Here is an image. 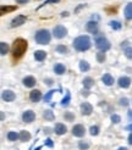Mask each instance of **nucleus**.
<instances>
[{"instance_id":"obj_9","label":"nucleus","mask_w":132,"mask_h":150,"mask_svg":"<svg viewBox=\"0 0 132 150\" xmlns=\"http://www.w3.org/2000/svg\"><path fill=\"white\" fill-rule=\"evenodd\" d=\"M26 16H23V15H20V16H16L12 21H11V27H18L21 25H23L26 22Z\"/></svg>"},{"instance_id":"obj_16","label":"nucleus","mask_w":132,"mask_h":150,"mask_svg":"<svg viewBox=\"0 0 132 150\" xmlns=\"http://www.w3.org/2000/svg\"><path fill=\"white\" fill-rule=\"evenodd\" d=\"M17 9V6L16 5H12V6H1L0 7V15H5V13H9V12H12V11H15Z\"/></svg>"},{"instance_id":"obj_34","label":"nucleus","mask_w":132,"mask_h":150,"mask_svg":"<svg viewBox=\"0 0 132 150\" xmlns=\"http://www.w3.org/2000/svg\"><path fill=\"white\" fill-rule=\"evenodd\" d=\"M111 121H113L114 123H119V122L121 121V117H120L119 115L114 114V115H111Z\"/></svg>"},{"instance_id":"obj_28","label":"nucleus","mask_w":132,"mask_h":150,"mask_svg":"<svg viewBox=\"0 0 132 150\" xmlns=\"http://www.w3.org/2000/svg\"><path fill=\"white\" fill-rule=\"evenodd\" d=\"M110 27L113 29H120L121 28V23L119 21H110Z\"/></svg>"},{"instance_id":"obj_17","label":"nucleus","mask_w":132,"mask_h":150,"mask_svg":"<svg viewBox=\"0 0 132 150\" xmlns=\"http://www.w3.org/2000/svg\"><path fill=\"white\" fill-rule=\"evenodd\" d=\"M101 81L105 86H113L114 84V78H113V76H110L109 73H105L104 76L101 77Z\"/></svg>"},{"instance_id":"obj_40","label":"nucleus","mask_w":132,"mask_h":150,"mask_svg":"<svg viewBox=\"0 0 132 150\" xmlns=\"http://www.w3.org/2000/svg\"><path fill=\"white\" fill-rule=\"evenodd\" d=\"M17 3H20V4H25V3H27V1H29V0H16Z\"/></svg>"},{"instance_id":"obj_37","label":"nucleus","mask_w":132,"mask_h":150,"mask_svg":"<svg viewBox=\"0 0 132 150\" xmlns=\"http://www.w3.org/2000/svg\"><path fill=\"white\" fill-rule=\"evenodd\" d=\"M128 104L130 103H128V99L127 98H121L120 99V105H121V106H127Z\"/></svg>"},{"instance_id":"obj_26","label":"nucleus","mask_w":132,"mask_h":150,"mask_svg":"<svg viewBox=\"0 0 132 150\" xmlns=\"http://www.w3.org/2000/svg\"><path fill=\"white\" fill-rule=\"evenodd\" d=\"M7 138H9V140H11V142L17 140L20 138V134L16 133V132H9V133H7Z\"/></svg>"},{"instance_id":"obj_19","label":"nucleus","mask_w":132,"mask_h":150,"mask_svg":"<svg viewBox=\"0 0 132 150\" xmlns=\"http://www.w3.org/2000/svg\"><path fill=\"white\" fill-rule=\"evenodd\" d=\"M43 117L47 120V121H54V118H55V116H54V114H53V111L51 110H45L43 112Z\"/></svg>"},{"instance_id":"obj_8","label":"nucleus","mask_w":132,"mask_h":150,"mask_svg":"<svg viewBox=\"0 0 132 150\" xmlns=\"http://www.w3.org/2000/svg\"><path fill=\"white\" fill-rule=\"evenodd\" d=\"M92 111H93V106L89 104V103H82L81 104V114L82 115H91L92 114Z\"/></svg>"},{"instance_id":"obj_47","label":"nucleus","mask_w":132,"mask_h":150,"mask_svg":"<svg viewBox=\"0 0 132 150\" xmlns=\"http://www.w3.org/2000/svg\"><path fill=\"white\" fill-rule=\"evenodd\" d=\"M40 149H42V148H40V146H38V148H37V149H35V150H40Z\"/></svg>"},{"instance_id":"obj_2","label":"nucleus","mask_w":132,"mask_h":150,"mask_svg":"<svg viewBox=\"0 0 132 150\" xmlns=\"http://www.w3.org/2000/svg\"><path fill=\"white\" fill-rule=\"evenodd\" d=\"M73 48L78 51H86L91 48V39L88 35H79L73 40Z\"/></svg>"},{"instance_id":"obj_12","label":"nucleus","mask_w":132,"mask_h":150,"mask_svg":"<svg viewBox=\"0 0 132 150\" xmlns=\"http://www.w3.org/2000/svg\"><path fill=\"white\" fill-rule=\"evenodd\" d=\"M29 99H31V101H33V103L39 101L42 99L40 91H38V89H34V91H32L31 93H29Z\"/></svg>"},{"instance_id":"obj_42","label":"nucleus","mask_w":132,"mask_h":150,"mask_svg":"<svg viewBox=\"0 0 132 150\" xmlns=\"http://www.w3.org/2000/svg\"><path fill=\"white\" fill-rule=\"evenodd\" d=\"M127 115H128V118H130L131 121H132V111H131V110H130V111L127 112Z\"/></svg>"},{"instance_id":"obj_7","label":"nucleus","mask_w":132,"mask_h":150,"mask_svg":"<svg viewBox=\"0 0 132 150\" xmlns=\"http://www.w3.org/2000/svg\"><path fill=\"white\" fill-rule=\"evenodd\" d=\"M34 118H35V114L32 110H27V111L23 112V115H22V120H23V122H27V123L33 122Z\"/></svg>"},{"instance_id":"obj_18","label":"nucleus","mask_w":132,"mask_h":150,"mask_svg":"<svg viewBox=\"0 0 132 150\" xmlns=\"http://www.w3.org/2000/svg\"><path fill=\"white\" fill-rule=\"evenodd\" d=\"M47 57V52L43 51V50H37L34 52V59L37 60V61H43L44 59Z\"/></svg>"},{"instance_id":"obj_23","label":"nucleus","mask_w":132,"mask_h":150,"mask_svg":"<svg viewBox=\"0 0 132 150\" xmlns=\"http://www.w3.org/2000/svg\"><path fill=\"white\" fill-rule=\"evenodd\" d=\"M89 69H91L89 64H88L87 61H84V60H81V61H79V70L82 72H87Z\"/></svg>"},{"instance_id":"obj_30","label":"nucleus","mask_w":132,"mask_h":150,"mask_svg":"<svg viewBox=\"0 0 132 150\" xmlns=\"http://www.w3.org/2000/svg\"><path fill=\"white\" fill-rule=\"evenodd\" d=\"M97 60H98V62H104V60H105V52L104 51H100L97 54Z\"/></svg>"},{"instance_id":"obj_45","label":"nucleus","mask_w":132,"mask_h":150,"mask_svg":"<svg viewBox=\"0 0 132 150\" xmlns=\"http://www.w3.org/2000/svg\"><path fill=\"white\" fill-rule=\"evenodd\" d=\"M51 83H53V82H51V79H47V84H49V86H50Z\"/></svg>"},{"instance_id":"obj_11","label":"nucleus","mask_w":132,"mask_h":150,"mask_svg":"<svg viewBox=\"0 0 132 150\" xmlns=\"http://www.w3.org/2000/svg\"><path fill=\"white\" fill-rule=\"evenodd\" d=\"M86 29L89 33H93V34H95L98 32V23L95 21H89L88 23L86 25Z\"/></svg>"},{"instance_id":"obj_38","label":"nucleus","mask_w":132,"mask_h":150,"mask_svg":"<svg viewBox=\"0 0 132 150\" xmlns=\"http://www.w3.org/2000/svg\"><path fill=\"white\" fill-rule=\"evenodd\" d=\"M45 145L49 146V148H51L54 144H53V142H51V139H47V140H45Z\"/></svg>"},{"instance_id":"obj_29","label":"nucleus","mask_w":132,"mask_h":150,"mask_svg":"<svg viewBox=\"0 0 132 150\" xmlns=\"http://www.w3.org/2000/svg\"><path fill=\"white\" fill-rule=\"evenodd\" d=\"M56 91H53V89H51V91H49L47 94H45V96H44V101L45 103H48V101H50V99H51V96H53V94L55 93Z\"/></svg>"},{"instance_id":"obj_1","label":"nucleus","mask_w":132,"mask_h":150,"mask_svg":"<svg viewBox=\"0 0 132 150\" xmlns=\"http://www.w3.org/2000/svg\"><path fill=\"white\" fill-rule=\"evenodd\" d=\"M27 40L22 39V38H17L13 42L12 48H11V52H12V59L13 60H20L22 56L25 55V52L27 50Z\"/></svg>"},{"instance_id":"obj_24","label":"nucleus","mask_w":132,"mask_h":150,"mask_svg":"<svg viewBox=\"0 0 132 150\" xmlns=\"http://www.w3.org/2000/svg\"><path fill=\"white\" fill-rule=\"evenodd\" d=\"M31 139V134H29L27 131H21L20 133V140L21 142H28Z\"/></svg>"},{"instance_id":"obj_5","label":"nucleus","mask_w":132,"mask_h":150,"mask_svg":"<svg viewBox=\"0 0 132 150\" xmlns=\"http://www.w3.org/2000/svg\"><path fill=\"white\" fill-rule=\"evenodd\" d=\"M53 34H54V37L55 38H57V39H62L67 34V29H66L64 26H56V27H54V29H53Z\"/></svg>"},{"instance_id":"obj_36","label":"nucleus","mask_w":132,"mask_h":150,"mask_svg":"<svg viewBox=\"0 0 132 150\" xmlns=\"http://www.w3.org/2000/svg\"><path fill=\"white\" fill-rule=\"evenodd\" d=\"M125 55L128 59H132V48H126L125 49Z\"/></svg>"},{"instance_id":"obj_31","label":"nucleus","mask_w":132,"mask_h":150,"mask_svg":"<svg viewBox=\"0 0 132 150\" xmlns=\"http://www.w3.org/2000/svg\"><path fill=\"white\" fill-rule=\"evenodd\" d=\"M89 133L92 134V136H97V134L99 133V127L98 126H92L89 128Z\"/></svg>"},{"instance_id":"obj_46","label":"nucleus","mask_w":132,"mask_h":150,"mask_svg":"<svg viewBox=\"0 0 132 150\" xmlns=\"http://www.w3.org/2000/svg\"><path fill=\"white\" fill-rule=\"evenodd\" d=\"M67 15H69L67 12H62V13H61V16H67Z\"/></svg>"},{"instance_id":"obj_4","label":"nucleus","mask_w":132,"mask_h":150,"mask_svg":"<svg viewBox=\"0 0 132 150\" xmlns=\"http://www.w3.org/2000/svg\"><path fill=\"white\" fill-rule=\"evenodd\" d=\"M95 47L100 51H106L110 49V43L104 37H98V38L95 39Z\"/></svg>"},{"instance_id":"obj_33","label":"nucleus","mask_w":132,"mask_h":150,"mask_svg":"<svg viewBox=\"0 0 132 150\" xmlns=\"http://www.w3.org/2000/svg\"><path fill=\"white\" fill-rule=\"evenodd\" d=\"M56 51L60 52V54H65V52H67V48L65 45H57L56 47Z\"/></svg>"},{"instance_id":"obj_25","label":"nucleus","mask_w":132,"mask_h":150,"mask_svg":"<svg viewBox=\"0 0 132 150\" xmlns=\"http://www.w3.org/2000/svg\"><path fill=\"white\" fill-rule=\"evenodd\" d=\"M9 51V45L5 42H0V54L6 55V52Z\"/></svg>"},{"instance_id":"obj_35","label":"nucleus","mask_w":132,"mask_h":150,"mask_svg":"<svg viewBox=\"0 0 132 150\" xmlns=\"http://www.w3.org/2000/svg\"><path fill=\"white\" fill-rule=\"evenodd\" d=\"M73 118H75V115L71 114V112H66L65 114V120H67V121H73Z\"/></svg>"},{"instance_id":"obj_44","label":"nucleus","mask_w":132,"mask_h":150,"mask_svg":"<svg viewBox=\"0 0 132 150\" xmlns=\"http://www.w3.org/2000/svg\"><path fill=\"white\" fill-rule=\"evenodd\" d=\"M117 150H128V149H127V148H125V146H121V148H119Z\"/></svg>"},{"instance_id":"obj_13","label":"nucleus","mask_w":132,"mask_h":150,"mask_svg":"<svg viewBox=\"0 0 132 150\" xmlns=\"http://www.w3.org/2000/svg\"><path fill=\"white\" fill-rule=\"evenodd\" d=\"M22 82H23V84H25L27 88H32V87H34V86H35V83H37L35 78H34V77H32V76H27V77H25Z\"/></svg>"},{"instance_id":"obj_14","label":"nucleus","mask_w":132,"mask_h":150,"mask_svg":"<svg viewBox=\"0 0 132 150\" xmlns=\"http://www.w3.org/2000/svg\"><path fill=\"white\" fill-rule=\"evenodd\" d=\"M117 83L121 88H128L131 86V78L130 77H120Z\"/></svg>"},{"instance_id":"obj_3","label":"nucleus","mask_w":132,"mask_h":150,"mask_svg":"<svg viewBox=\"0 0 132 150\" xmlns=\"http://www.w3.org/2000/svg\"><path fill=\"white\" fill-rule=\"evenodd\" d=\"M50 33L48 29H40V31H38L35 33V37H34V39L35 42L38 43V44H42V45H45V44H48L50 42Z\"/></svg>"},{"instance_id":"obj_32","label":"nucleus","mask_w":132,"mask_h":150,"mask_svg":"<svg viewBox=\"0 0 132 150\" xmlns=\"http://www.w3.org/2000/svg\"><path fill=\"white\" fill-rule=\"evenodd\" d=\"M78 148H79L81 150H87L88 148H89V144L86 143V142H83V140H81L79 143H78Z\"/></svg>"},{"instance_id":"obj_20","label":"nucleus","mask_w":132,"mask_h":150,"mask_svg":"<svg viewBox=\"0 0 132 150\" xmlns=\"http://www.w3.org/2000/svg\"><path fill=\"white\" fill-rule=\"evenodd\" d=\"M93 84H94V79H93V78H91V77H86V78L83 79V86H84L86 89L92 88Z\"/></svg>"},{"instance_id":"obj_41","label":"nucleus","mask_w":132,"mask_h":150,"mask_svg":"<svg viewBox=\"0 0 132 150\" xmlns=\"http://www.w3.org/2000/svg\"><path fill=\"white\" fill-rule=\"evenodd\" d=\"M128 143L132 145V133H130V136H128Z\"/></svg>"},{"instance_id":"obj_39","label":"nucleus","mask_w":132,"mask_h":150,"mask_svg":"<svg viewBox=\"0 0 132 150\" xmlns=\"http://www.w3.org/2000/svg\"><path fill=\"white\" fill-rule=\"evenodd\" d=\"M53 3H59V0H47V1L44 3V4L48 5V4H53Z\"/></svg>"},{"instance_id":"obj_27","label":"nucleus","mask_w":132,"mask_h":150,"mask_svg":"<svg viewBox=\"0 0 132 150\" xmlns=\"http://www.w3.org/2000/svg\"><path fill=\"white\" fill-rule=\"evenodd\" d=\"M70 100H71L70 92H66V96H65V98L61 100V105H62V106H67L69 103H70Z\"/></svg>"},{"instance_id":"obj_6","label":"nucleus","mask_w":132,"mask_h":150,"mask_svg":"<svg viewBox=\"0 0 132 150\" xmlns=\"http://www.w3.org/2000/svg\"><path fill=\"white\" fill-rule=\"evenodd\" d=\"M84 133H86V129H84V127L82 125H75L72 127V134L75 137H83L84 136Z\"/></svg>"},{"instance_id":"obj_22","label":"nucleus","mask_w":132,"mask_h":150,"mask_svg":"<svg viewBox=\"0 0 132 150\" xmlns=\"http://www.w3.org/2000/svg\"><path fill=\"white\" fill-rule=\"evenodd\" d=\"M125 17L127 20H132V3L125 7Z\"/></svg>"},{"instance_id":"obj_21","label":"nucleus","mask_w":132,"mask_h":150,"mask_svg":"<svg viewBox=\"0 0 132 150\" xmlns=\"http://www.w3.org/2000/svg\"><path fill=\"white\" fill-rule=\"evenodd\" d=\"M54 71H55L56 74H64L65 71H66V69H65V66H64V65H61V64H56V65L54 66Z\"/></svg>"},{"instance_id":"obj_43","label":"nucleus","mask_w":132,"mask_h":150,"mask_svg":"<svg viewBox=\"0 0 132 150\" xmlns=\"http://www.w3.org/2000/svg\"><path fill=\"white\" fill-rule=\"evenodd\" d=\"M126 129H127V131H132V123H131L130 126H127V127H126Z\"/></svg>"},{"instance_id":"obj_15","label":"nucleus","mask_w":132,"mask_h":150,"mask_svg":"<svg viewBox=\"0 0 132 150\" xmlns=\"http://www.w3.org/2000/svg\"><path fill=\"white\" fill-rule=\"evenodd\" d=\"M55 133L59 134V136H62V134L66 133V131H67V128H66V126L62 125V123H56L55 125V128H54Z\"/></svg>"},{"instance_id":"obj_10","label":"nucleus","mask_w":132,"mask_h":150,"mask_svg":"<svg viewBox=\"0 0 132 150\" xmlns=\"http://www.w3.org/2000/svg\"><path fill=\"white\" fill-rule=\"evenodd\" d=\"M1 98L4 101H13L15 98H16V95L12 91H4L3 94H1Z\"/></svg>"}]
</instances>
